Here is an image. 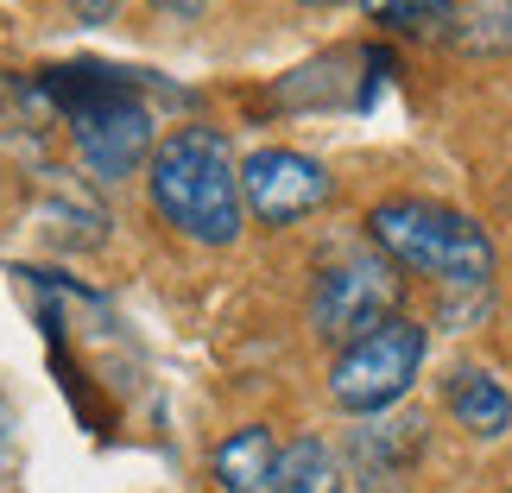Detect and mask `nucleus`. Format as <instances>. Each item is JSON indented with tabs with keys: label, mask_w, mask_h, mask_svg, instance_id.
Segmentation results:
<instances>
[{
	"label": "nucleus",
	"mask_w": 512,
	"mask_h": 493,
	"mask_svg": "<svg viewBox=\"0 0 512 493\" xmlns=\"http://www.w3.org/2000/svg\"><path fill=\"white\" fill-rule=\"evenodd\" d=\"M146 196H152V215L196 247H234L247 228L241 165H234V146L222 127L165 133L146 165Z\"/></svg>",
	"instance_id": "nucleus-1"
},
{
	"label": "nucleus",
	"mask_w": 512,
	"mask_h": 493,
	"mask_svg": "<svg viewBox=\"0 0 512 493\" xmlns=\"http://www.w3.org/2000/svg\"><path fill=\"white\" fill-rule=\"evenodd\" d=\"M367 241L399 272L437 279L449 291H481L500 266L494 234H487L475 215H462L449 203H430V196H386V203H373L367 209Z\"/></svg>",
	"instance_id": "nucleus-2"
},
{
	"label": "nucleus",
	"mask_w": 512,
	"mask_h": 493,
	"mask_svg": "<svg viewBox=\"0 0 512 493\" xmlns=\"http://www.w3.org/2000/svg\"><path fill=\"white\" fill-rule=\"evenodd\" d=\"M51 89H57V102H64V114H70L76 152H83V165L102 177V184L152 165V152H159V140H152V108L133 95L127 76L51 70Z\"/></svg>",
	"instance_id": "nucleus-3"
},
{
	"label": "nucleus",
	"mask_w": 512,
	"mask_h": 493,
	"mask_svg": "<svg viewBox=\"0 0 512 493\" xmlns=\"http://www.w3.org/2000/svg\"><path fill=\"white\" fill-rule=\"evenodd\" d=\"M424 354H430V329L411 323V317H386L380 329H367L361 342L336 348L329 361V399L354 418H380L418 386L424 373Z\"/></svg>",
	"instance_id": "nucleus-4"
},
{
	"label": "nucleus",
	"mask_w": 512,
	"mask_h": 493,
	"mask_svg": "<svg viewBox=\"0 0 512 493\" xmlns=\"http://www.w3.org/2000/svg\"><path fill=\"white\" fill-rule=\"evenodd\" d=\"M386 317H399V266L373 241L342 253L336 266H323L317 285H310V329L336 348L361 342V335L380 329Z\"/></svg>",
	"instance_id": "nucleus-5"
},
{
	"label": "nucleus",
	"mask_w": 512,
	"mask_h": 493,
	"mask_svg": "<svg viewBox=\"0 0 512 493\" xmlns=\"http://www.w3.org/2000/svg\"><path fill=\"white\" fill-rule=\"evenodd\" d=\"M329 196H336V177H329L323 159L310 152H291V146H260L241 159V203L253 222L266 228H291L304 215H317Z\"/></svg>",
	"instance_id": "nucleus-6"
},
{
	"label": "nucleus",
	"mask_w": 512,
	"mask_h": 493,
	"mask_svg": "<svg viewBox=\"0 0 512 493\" xmlns=\"http://www.w3.org/2000/svg\"><path fill=\"white\" fill-rule=\"evenodd\" d=\"M279 462H285V443L266 424H241L234 437H222L209 468L222 493H279Z\"/></svg>",
	"instance_id": "nucleus-7"
},
{
	"label": "nucleus",
	"mask_w": 512,
	"mask_h": 493,
	"mask_svg": "<svg viewBox=\"0 0 512 493\" xmlns=\"http://www.w3.org/2000/svg\"><path fill=\"white\" fill-rule=\"evenodd\" d=\"M443 405H449V418L481 443H500L512 430V392H506L500 373H487V367H456L449 373Z\"/></svg>",
	"instance_id": "nucleus-8"
},
{
	"label": "nucleus",
	"mask_w": 512,
	"mask_h": 493,
	"mask_svg": "<svg viewBox=\"0 0 512 493\" xmlns=\"http://www.w3.org/2000/svg\"><path fill=\"white\" fill-rule=\"evenodd\" d=\"M279 493H348V475H342L336 449H329L323 437H298V443H285Z\"/></svg>",
	"instance_id": "nucleus-9"
},
{
	"label": "nucleus",
	"mask_w": 512,
	"mask_h": 493,
	"mask_svg": "<svg viewBox=\"0 0 512 493\" xmlns=\"http://www.w3.org/2000/svg\"><path fill=\"white\" fill-rule=\"evenodd\" d=\"M361 13L373 19V26H386V32H437L449 26V13H456V0H361Z\"/></svg>",
	"instance_id": "nucleus-10"
},
{
	"label": "nucleus",
	"mask_w": 512,
	"mask_h": 493,
	"mask_svg": "<svg viewBox=\"0 0 512 493\" xmlns=\"http://www.w3.org/2000/svg\"><path fill=\"white\" fill-rule=\"evenodd\" d=\"M304 7H336V0H304Z\"/></svg>",
	"instance_id": "nucleus-11"
},
{
	"label": "nucleus",
	"mask_w": 512,
	"mask_h": 493,
	"mask_svg": "<svg viewBox=\"0 0 512 493\" xmlns=\"http://www.w3.org/2000/svg\"><path fill=\"white\" fill-rule=\"evenodd\" d=\"M506 493H512V487H506Z\"/></svg>",
	"instance_id": "nucleus-12"
}]
</instances>
